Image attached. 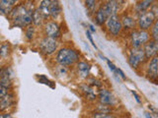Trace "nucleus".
<instances>
[{"instance_id":"1","label":"nucleus","mask_w":158,"mask_h":118,"mask_svg":"<svg viewBox=\"0 0 158 118\" xmlns=\"http://www.w3.org/2000/svg\"><path fill=\"white\" fill-rule=\"evenodd\" d=\"M36 8L34 0H21L8 16L12 26L25 29L33 25V12Z\"/></svg>"},{"instance_id":"2","label":"nucleus","mask_w":158,"mask_h":118,"mask_svg":"<svg viewBox=\"0 0 158 118\" xmlns=\"http://www.w3.org/2000/svg\"><path fill=\"white\" fill-rule=\"evenodd\" d=\"M53 59L58 65L72 67L80 60V53L71 46H62L57 49Z\"/></svg>"},{"instance_id":"3","label":"nucleus","mask_w":158,"mask_h":118,"mask_svg":"<svg viewBox=\"0 0 158 118\" xmlns=\"http://www.w3.org/2000/svg\"><path fill=\"white\" fill-rule=\"evenodd\" d=\"M38 47H39V51L44 56H52L53 54H56L57 49L59 48L58 39L44 36L40 39Z\"/></svg>"},{"instance_id":"4","label":"nucleus","mask_w":158,"mask_h":118,"mask_svg":"<svg viewBox=\"0 0 158 118\" xmlns=\"http://www.w3.org/2000/svg\"><path fill=\"white\" fill-rule=\"evenodd\" d=\"M146 59L143 47H131L128 53V64L132 69H137Z\"/></svg>"},{"instance_id":"5","label":"nucleus","mask_w":158,"mask_h":118,"mask_svg":"<svg viewBox=\"0 0 158 118\" xmlns=\"http://www.w3.org/2000/svg\"><path fill=\"white\" fill-rule=\"evenodd\" d=\"M42 28L44 36L56 39L61 37V28L57 21H53V20L46 21Z\"/></svg>"},{"instance_id":"6","label":"nucleus","mask_w":158,"mask_h":118,"mask_svg":"<svg viewBox=\"0 0 158 118\" xmlns=\"http://www.w3.org/2000/svg\"><path fill=\"white\" fill-rule=\"evenodd\" d=\"M150 39V34L144 30H136L131 33V47H142Z\"/></svg>"},{"instance_id":"7","label":"nucleus","mask_w":158,"mask_h":118,"mask_svg":"<svg viewBox=\"0 0 158 118\" xmlns=\"http://www.w3.org/2000/svg\"><path fill=\"white\" fill-rule=\"evenodd\" d=\"M156 19L155 13L153 11H145L141 14H139V16L137 18V26L139 28V30H144V31H147L149 30L153 23H154Z\"/></svg>"},{"instance_id":"8","label":"nucleus","mask_w":158,"mask_h":118,"mask_svg":"<svg viewBox=\"0 0 158 118\" xmlns=\"http://www.w3.org/2000/svg\"><path fill=\"white\" fill-rule=\"evenodd\" d=\"M105 25H106V28L108 30V32L114 37H118L123 31L122 21L117 15H113V16L109 17L107 19Z\"/></svg>"},{"instance_id":"9","label":"nucleus","mask_w":158,"mask_h":118,"mask_svg":"<svg viewBox=\"0 0 158 118\" xmlns=\"http://www.w3.org/2000/svg\"><path fill=\"white\" fill-rule=\"evenodd\" d=\"M14 81V71L10 66L0 67V86L11 88Z\"/></svg>"},{"instance_id":"10","label":"nucleus","mask_w":158,"mask_h":118,"mask_svg":"<svg viewBox=\"0 0 158 118\" xmlns=\"http://www.w3.org/2000/svg\"><path fill=\"white\" fill-rule=\"evenodd\" d=\"M98 100L101 104L108 105V106H114L117 103L116 96L113 95V92L106 88H103L98 93Z\"/></svg>"},{"instance_id":"11","label":"nucleus","mask_w":158,"mask_h":118,"mask_svg":"<svg viewBox=\"0 0 158 118\" xmlns=\"http://www.w3.org/2000/svg\"><path fill=\"white\" fill-rule=\"evenodd\" d=\"M146 75L151 81L156 82L158 80V55L150 58L146 69Z\"/></svg>"},{"instance_id":"12","label":"nucleus","mask_w":158,"mask_h":118,"mask_svg":"<svg viewBox=\"0 0 158 118\" xmlns=\"http://www.w3.org/2000/svg\"><path fill=\"white\" fill-rule=\"evenodd\" d=\"M142 47L143 50H144L146 59H150L158 55V41H155V39H151L150 41L149 39Z\"/></svg>"},{"instance_id":"13","label":"nucleus","mask_w":158,"mask_h":118,"mask_svg":"<svg viewBox=\"0 0 158 118\" xmlns=\"http://www.w3.org/2000/svg\"><path fill=\"white\" fill-rule=\"evenodd\" d=\"M15 103H16V96L15 93L10 92L7 96H5L3 98L0 100V111H8V109L14 107Z\"/></svg>"},{"instance_id":"14","label":"nucleus","mask_w":158,"mask_h":118,"mask_svg":"<svg viewBox=\"0 0 158 118\" xmlns=\"http://www.w3.org/2000/svg\"><path fill=\"white\" fill-rule=\"evenodd\" d=\"M75 70L76 75L81 79H87L90 75L91 71V65L86 61H80L79 60L75 64Z\"/></svg>"},{"instance_id":"15","label":"nucleus","mask_w":158,"mask_h":118,"mask_svg":"<svg viewBox=\"0 0 158 118\" xmlns=\"http://www.w3.org/2000/svg\"><path fill=\"white\" fill-rule=\"evenodd\" d=\"M21 1V0H0V15L9 16L13 8Z\"/></svg>"},{"instance_id":"16","label":"nucleus","mask_w":158,"mask_h":118,"mask_svg":"<svg viewBox=\"0 0 158 118\" xmlns=\"http://www.w3.org/2000/svg\"><path fill=\"white\" fill-rule=\"evenodd\" d=\"M49 19L53 21H58L62 15V7L59 0H52L51 8H49Z\"/></svg>"},{"instance_id":"17","label":"nucleus","mask_w":158,"mask_h":118,"mask_svg":"<svg viewBox=\"0 0 158 118\" xmlns=\"http://www.w3.org/2000/svg\"><path fill=\"white\" fill-rule=\"evenodd\" d=\"M108 18H109V15L102 5V6L99 7L97 9V11L95 12V15H94V21H95L96 24L99 25V26H102L103 24L106 23Z\"/></svg>"},{"instance_id":"18","label":"nucleus","mask_w":158,"mask_h":118,"mask_svg":"<svg viewBox=\"0 0 158 118\" xmlns=\"http://www.w3.org/2000/svg\"><path fill=\"white\" fill-rule=\"evenodd\" d=\"M51 3L52 0H40L37 8L39 9V11L42 13L44 18L47 20L49 19L51 15H49V8H51Z\"/></svg>"},{"instance_id":"19","label":"nucleus","mask_w":158,"mask_h":118,"mask_svg":"<svg viewBox=\"0 0 158 118\" xmlns=\"http://www.w3.org/2000/svg\"><path fill=\"white\" fill-rule=\"evenodd\" d=\"M103 7L105 8L106 12L108 13L109 17L113 16V15H117L118 11V3L117 0H109L105 4L103 5Z\"/></svg>"},{"instance_id":"20","label":"nucleus","mask_w":158,"mask_h":118,"mask_svg":"<svg viewBox=\"0 0 158 118\" xmlns=\"http://www.w3.org/2000/svg\"><path fill=\"white\" fill-rule=\"evenodd\" d=\"M46 21L47 20L44 18L42 13L39 11V9L38 8L35 9L34 12H33V25L34 26L37 27V28H39V27L42 28Z\"/></svg>"},{"instance_id":"21","label":"nucleus","mask_w":158,"mask_h":118,"mask_svg":"<svg viewBox=\"0 0 158 118\" xmlns=\"http://www.w3.org/2000/svg\"><path fill=\"white\" fill-rule=\"evenodd\" d=\"M80 88H81V92L84 93V96L89 100H96V93L94 92L93 88H91L89 85H81L80 86Z\"/></svg>"},{"instance_id":"22","label":"nucleus","mask_w":158,"mask_h":118,"mask_svg":"<svg viewBox=\"0 0 158 118\" xmlns=\"http://www.w3.org/2000/svg\"><path fill=\"white\" fill-rule=\"evenodd\" d=\"M153 1H154V0H142V1H140L139 3L136 4V6L135 8V12L138 15H139V14H141L143 12L147 11L148 8H149L151 5H152Z\"/></svg>"},{"instance_id":"23","label":"nucleus","mask_w":158,"mask_h":118,"mask_svg":"<svg viewBox=\"0 0 158 118\" xmlns=\"http://www.w3.org/2000/svg\"><path fill=\"white\" fill-rule=\"evenodd\" d=\"M37 34V27H35L34 25H30L27 28H25V38L27 39V41L31 42L33 41Z\"/></svg>"},{"instance_id":"24","label":"nucleus","mask_w":158,"mask_h":118,"mask_svg":"<svg viewBox=\"0 0 158 118\" xmlns=\"http://www.w3.org/2000/svg\"><path fill=\"white\" fill-rule=\"evenodd\" d=\"M106 61H107V64H108V66L109 68H110V70L114 73V75L115 76H118V77H121L123 80H126L127 77L125 75V73H123L122 71V69H120L118 67H117L116 65H114V63L111 62L109 59H106Z\"/></svg>"},{"instance_id":"25","label":"nucleus","mask_w":158,"mask_h":118,"mask_svg":"<svg viewBox=\"0 0 158 118\" xmlns=\"http://www.w3.org/2000/svg\"><path fill=\"white\" fill-rule=\"evenodd\" d=\"M121 21L123 24V29L131 30L135 27V20L131 16H125Z\"/></svg>"},{"instance_id":"26","label":"nucleus","mask_w":158,"mask_h":118,"mask_svg":"<svg viewBox=\"0 0 158 118\" xmlns=\"http://www.w3.org/2000/svg\"><path fill=\"white\" fill-rule=\"evenodd\" d=\"M54 73L59 79H64L67 77L68 73H69V67H65L62 65H56V69H54Z\"/></svg>"},{"instance_id":"27","label":"nucleus","mask_w":158,"mask_h":118,"mask_svg":"<svg viewBox=\"0 0 158 118\" xmlns=\"http://www.w3.org/2000/svg\"><path fill=\"white\" fill-rule=\"evenodd\" d=\"M10 51H11V48H10L9 42L5 41L0 44V58L1 59H6L10 55Z\"/></svg>"},{"instance_id":"28","label":"nucleus","mask_w":158,"mask_h":118,"mask_svg":"<svg viewBox=\"0 0 158 118\" xmlns=\"http://www.w3.org/2000/svg\"><path fill=\"white\" fill-rule=\"evenodd\" d=\"M151 29V37L152 39H155V41H158V18L155 19L154 23H153Z\"/></svg>"},{"instance_id":"29","label":"nucleus","mask_w":158,"mask_h":118,"mask_svg":"<svg viewBox=\"0 0 158 118\" xmlns=\"http://www.w3.org/2000/svg\"><path fill=\"white\" fill-rule=\"evenodd\" d=\"M84 3H85V7L90 13H94L96 8V3L97 0H84Z\"/></svg>"},{"instance_id":"30","label":"nucleus","mask_w":158,"mask_h":118,"mask_svg":"<svg viewBox=\"0 0 158 118\" xmlns=\"http://www.w3.org/2000/svg\"><path fill=\"white\" fill-rule=\"evenodd\" d=\"M37 79H38V82L41 83V84H44V85H48L51 86L52 88H54L53 86L51 85V83H52V81L48 80V78L44 75H37Z\"/></svg>"},{"instance_id":"31","label":"nucleus","mask_w":158,"mask_h":118,"mask_svg":"<svg viewBox=\"0 0 158 118\" xmlns=\"http://www.w3.org/2000/svg\"><path fill=\"white\" fill-rule=\"evenodd\" d=\"M10 92H11V88H10L4 87V86H0V100L3 98L5 96H7Z\"/></svg>"},{"instance_id":"32","label":"nucleus","mask_w":158,"mask_h":118,"mask_svg":"<svg viewBox=\"0 0 158 118\" xmlns=\"http://www.w3.org/2000/svg\"><path fill=\"white\" fill-rule=\"evenodd\" d=\"M86 37H87V38H88V41H90V43L92 44V46L96 49V50H98V47H97V45H96V43H95V41H94V39H93V37H92V33L89 31V30L87 29L86 30Z\"/></svg>"},{"instance_id":"33","label":"nucleus","mask_w":158,"mask_h":118,"mask_svg":"<svg viewBox=\"0 0 158 118\" xmlns=\"http://www.w3.org/2000/svg\"><path fill=\"white\" fill-rule=\"evenodd\" d=\"M93 117H97V118H110L113 117V115L109 114V113H105V112H95L94 114L92 115Z\"/></svg>"},{"instance_id":"34","label":"nucleus","mask_w":158,"mask_h":118,"mask_svg":"<svg viewBox=\"0 0 158 118\" xmlns=\"http://www.w3.org/2000/svg\"><path fill=\"white\" fill-rule=\"evenodd\" d=\"M131 93H132V96H135V98L136 102H137V103H139V104H140V103H141V100H140V96L137 95V92H136L135 91H131Z\"/></svg>"},{"instance_id":"35","label":"nucleus","mask_w":158,"mask_h":118,"mask_svg":"<svg viewBox=\"0 0 158 118\" xmlns=\"http://www.w3.org/2000/svg\"><path fill=\"white\" fill-rule=\"evenodd\" d=\"M12 117L11 113H0V118H10Z\"/></svg>"},{"instance_id":"36","label":"nucleus","mask_w":158,"mask_h":118,"mask_svg":"<svg viewBox=\"0 0 158 118\" xmlns=\"http://www.w3.org/2000/svg\"><path fill=\"white\" fill-rule=\"evenodd\" d=\"M89 31H90L91 33H96V30L95 29H94V27L92 26V25H89Z\"/></svg>"},{"instance_id":"37","label":"nucleus","mask_w":158,"mask_h":118,"mask_svg":"<svg viewBox=\"0 0 158 118\" xmlns=\"http://www.w3.org/2000/svg\"><path fill=\"white\" fill-rule=\"evenodd\" d=\"M145 117H152V115H151V113H145Z\"/></svg>"}]
</instances>
